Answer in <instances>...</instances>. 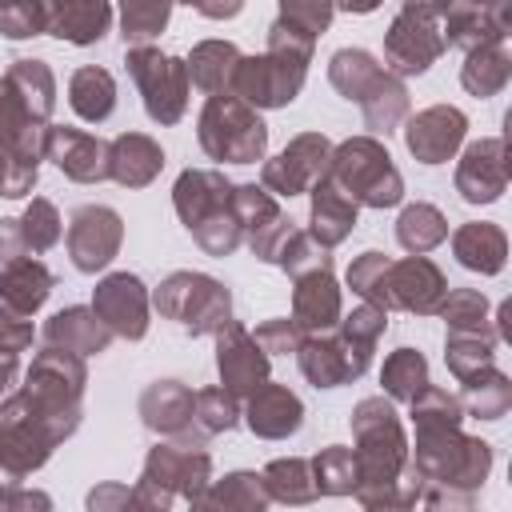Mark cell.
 I'll list each match as a JSON object with an SVG mask.
<instances>
[{
  "label": "cell",
  "instance_id": "6da1fadb",
  "mask_svg": "<svg viewBox=\"0 0 512 512\" xmlns=\"http://www.w3.org/2000/svg\"><path fill=\"white\" fill-rule=\"evenodd\" d=\"M72 104H76L88 120L108 116V108H112V80H108V72H96V68L80 72V76L72 80Z\"/></svg>",
  "mask_w": 512,
  "mask_h": 512
},
{
  "label": "cell",
  "instance_id": "7a4b0ae2",
  "mask_svg": "<svg viewBox=\"0 0 512 512\" xmlns=\"http://www.w3.org/2000/svg\"><path fill=\"white\" fill-rule=\"evenodd\" d=\"M108 20V8L96 4V8H64V16L56 20V36H72V40H92L100 36Z\"/></svg>",
  "mask_w": 512,
  "mask_h": 512
},
{
  "label": "cell",
  "instance_id": "3957f363",
  "mask_svg": "<svg viewBox=\"0 0 512 512\" xmlns=\"http://www.w3.org/2000/svg\"><path fill=\"white\" fill-rule=\"evenodd\" d=\"M164 8H148V12H140V8H128V16H124V24H128V32L132 36H148V32H156L160 24H164Z\"/></svg>",
  "mask_w": 512,
  "mask_h": 512
}]
</instances>
